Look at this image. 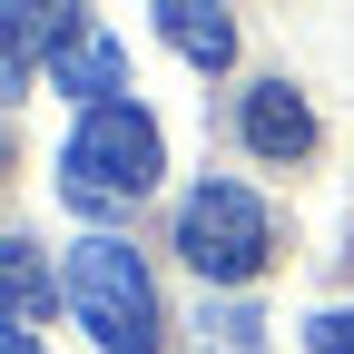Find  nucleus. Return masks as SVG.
Instances as JSON below:
<instances>
[{"label": "nucleus", "mask_w": 354, "mask_h": 354, "mask_svg": "<svg viewBox=\"0 0 354 354\" xmlns=\"http://www.w3.org/2000/svg\"><path fill=\"white\" fill-rule=\"evenodd\" d=\"M69 315L88 325L99 354H158L167 344V315H158V286L128 236H79L69 246Z\"/></svg>", "instance_id": "1"}, {"label": "nucleus", "mask_w": 354, "mask_h": 354, "mask_svg": "<svg viewBox=\"0 0 354 354\" xmlns=\"http://www.w3.org/2000/svg\"><path fill=\"white\" fill-rule=\"evenodd\" d=\"M158 187V118L148 109H79L69 128V148H59V197L69 207H128V197H148Z\"/></svg>", "instance_id": "2"}, {"label": "nucleus", "mask_w": 354, "mask_h": 354, "mask_svg": "<svg viewBox=\"0 0 354 354\" xmlns=\"http://www.w3.org/2000/svg\"><path fill=\"white\" fill-rule=\"evenodd\" d=\"M177 256H187L207 286H246V276H266V256H276V216H266L256 187L207 177V187H187V207H177Z\"/></svg>", "instance_id": "3"}, {"label": "nucleus", "mask_w": 354, "mask_h": 354, "mask_svg": "<svg viewBox=\"0 0 354 354\" xmlns=\"http://www.w3.org/2000/svg\"><path fill=\"white\" fill-rule=\"evenodd\" d=\"M236 128H246V148H256L266 167L315 158V109H305V88H286V79H256L246 109H236Z\"/></svg>", "instance_id": "4"}, {"label": "nucleus", "mask_w": 354, "mask_h": 354, "mask_svg": "<svg viewBox=\"0 0 354 354\" xmlns=\"http://www.w3.org/2000/svg\"><path fill=\"white\" fill-rule=\"evenodd\" d=\"M88 20L79 10H0V99H20L39 59H59Z\"/></svg>", "instance_id": "5"}, {"label": "nucleus", "mask_w": 354, "mask_h": 354, "mask_svg": "<svg viewBox=\"0 0 354 354\" xmlns=\"http://www.w3.org/2000/svg\"><path fill=\"white\" fill-rule=\"evenodd\" d=\"M50 88H69V99H88V109H118V88H128V50L109 30H79L69 50L50 59Z\"/></svg>", "instance_id": "6"}, {"label": "nucleus", "mask_w": 354, "mask_h": 354, "mask_svg": "<svg viewBox=\"0 0 354 354\" xmlns=\"http://www.w3.org/2000/svg\"><path fill=\"white\" fill-rule=\"evenodd\" d=\"M50 315V256L30 236H0V325H30Z\"/></svg>", "instance_id": "7"}, {"label": "nucleus", "mask_w": 354, "mask_h": 354, "mask_svg": "<svg viewBox=\"0 0 354 354\" xmlns=\"http://www.w3.org/2000/svg\"><path fill=\"white\" fill-rule=\"evenodd\" d=\"M158 30L177 39V50H187L197 69H227L236 59V20L227 10H197V0H167V10H158Z\"/></svg>", "instance_id": "8"}, {"label": "nucleus", "mask_w": 354, "mask_h": 354, "mask_svg": "<svg viewBox=\"0 0 354 354\" xmlns=\"http://www.w3.org/2000/svg\"><path fill=\"white\" fill-rule=\"evenodd\" d=\"M305 344H315V354H354V315H344V305H325V315L305 325Z\"/></svg>", "instance_id": "9"}, {"label": "nucleus", "mask_w": 354, "mask_h": 354, "mask_svg": "<svg viewBox=\"0 0 354 354\" xmlns=\"http://www.w3.org/2000/svg\"><path fill=\"white\" fill-rule=\"evenodd\" d=\"M0 354H39V344H30V325H0Z\"/></svg>", "instance_id": "10"}]
</instances>
